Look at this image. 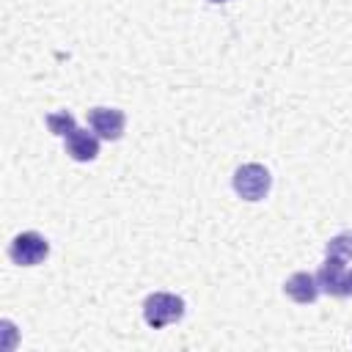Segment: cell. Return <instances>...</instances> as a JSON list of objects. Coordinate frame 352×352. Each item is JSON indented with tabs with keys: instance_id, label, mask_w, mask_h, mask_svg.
Returning <instances> with one entry per match:
<instances>
[{
	"instance_id": "6da1fadb",
	"label": "cell",
	"mask_w": 352,
	"mask_h": 352,
	"mask_svg": "<svg viewBox=\"0 0 352 352\" xmlns=\"http://www.w3.org/2000/svg\"><path fill=\"white\" fill-rule=\"evenodd\" d=\"M184 316V300L170 292H154L143 302V319L148 327L160 330L170 322H179Z\"/></svg>"
},
{
	"instance_id": "8fae6325",
	"label": "cell",
	"mask_w": 352,
	"mask_h": 352,
	"mask_svg": "<svg viewBox=\"0 0 352 352\" xmlns=\"http://www.w3.org/2000/svg\"><path fill=\"white\" fill-rule=\"evenodd\" d=\"M209 3H228V0H209Z\"/></svg>"
},
{
	"instance_id": "7a4b0ae2",
	"label": "cell",
	"mask_w": 352,
	"mask_h": 352,
	"mask_svg": "<svg viewBox=\"0 0 352 352\" xmlns=\"http://www.w3.org/2000/svg\"><path fill=\"white\" fill-rule=\"evenodd\" d=\"M270 184H272V176L258 162H245L234 170V190L245 201H261L270 192Z\"/></svg>"
},
{
	"instance_id": "52a82bcc",
	"label": "cell",
	"mask_w": 352,
	"mask_h": 352,
	"mask_svg": "<svg viewBox=\"0 0 352 352\" xmlns=\"http://www.w3.org/2000/svg\"><path fill=\"white\" fill-rule=\"evenodd\" d=\"M283 292H286V297H292L294 302L308 305V302H314V300L319 297V283H316V275H308V272H294L292 278H286Z\"/></svg>"
},
{
	"instance_id": "30bf717a",
	"label": "cell",
	"mask_w": 352,
	"mask_h": 352,
	"mask_svg": "<svg viewBox=\"0 0 352 352\" xmlns=\"http://www.w3.org/2000/svg\"><path fill=\"white\" fill-rule=\"evenodd\" d=\"M346 289H349V294H352V272H346Z\"/></svg>"
},
{
	"instance_id": "277c9868",
	"label": "cell",
	"mask_w": 352,
	"mask_h": 352,
	"mask_svg": "<svg viewBox=\"0 0 352 352\" xmlns=\"http://www.w3.org/2000/svg\"><path fill=\"white\" fill-rule=\"evenodd\" d=\"M316 283H319V292L324 294H333V297H346L349 289H346V270H344V258L338 256H327L324 264L319 267L316 272Z\"/></svg>"
},
{
	"instance_id": "5b68a950",
	"label": "cell",
	"mask_w": 352,
	"mask_h": 352,
	"mask_svg": "<svg viewBox=\"0 0 352 352\" xmlns=\"http://www.w3.org/2000/svg\"><path fill=\"white\" fill-rule=\"evenodd\" d=\"M88 124L91 129L104 138V140H118L124 135V124H126V116L116 107H94L88 110Z\"/></svg>"
},
{
	"instance_id": "9c48e42d",
	"label": "cell",
	"mask_w": 352,
	"mask_h": 352,
	"mask_svg": "<svg viewBox=\"0 0 352 352\" xmlns=\"http://www.w3.org/2000/svg\"><path fill=\"white\" fill-rule=\"evenodd\" d=\"M324 253L327 256H338V258H352V231H344V234H336L327 245H324Z\"/></svg>"
},
{
	"instance_id": "3957f363",
	"label": "cell",
	"mask_w": 352,
	"mask_h": 352,
	"mask_svg": "<svg viewBox=\"0 0 352 352\" xmlns=\"http://www.w3.org/2000/svg\"><path fill=\"white\" fill-rule=\"evenodd\" d=\"M50 253V242L38 234V231H22L11 239L8 245V256L14 264L19 267H33V264H41Z\"/></svg>"
},
{
	"instance_id": "ba28073f",
	"label": "cell",
	"mask_w": 352,
	"mask_h": 352,
	"mask_svg": "<svg viewBox=\"0 0 352 352\" xmlns=\"http://www.w3.org/2000/svg\"><path fill=\"white\" fill-rule=\"evenodd\" d=\"M47 126H50L52 135H60V138H66V135H72V132L77 129L74 116L66 113V110H60V113H50V116H47Z\"/></svg>"
},
{
	"instance_id": "8992f818",
	"label": "cell",
	"mask_w": 352,
	"mask_h": 352,
	"mask_svg": "<svg viewBox=\"0 0 352 352\" xmlns=\"http://www.w3.org/2000/svg\"><path fill=\"white\" fill-rule=\"evenodd\" d=\"M66 154L77 162H91L99 154V138L88 129H74L72 135H66Z\"/></svg>"
}]
</instances>
